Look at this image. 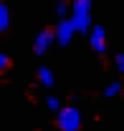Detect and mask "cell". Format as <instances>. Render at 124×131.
<instances>
[{
	"label": "cell",
	"mask_w": 124,
	"mask_h": 131,
	"mask_svg": "<svg viewBox=\"0 0 124 131\" xmlns=\"http://www.w3.org/2000/svg\"><path fill=\"white\" fill-rule=\"evenodd\" d=\"M68 20L76 33H89L91 28V0H74L68 3Z\"/></svg>",
	"instance_id": "1"
},
{
	"label": "cell",
	"mask_w": 124,
	"mask_h": 131,
	"mask_svg": "<svg viewBox=\"0 0 124 131\" xmlns=\"http://www.w3.org/2000/svg\"><path fill=\"white\" fill-rule=\"evenodd\" d=\"M56 126L58 131H81V111L76 106H63L56 111Z\"/></svg>",
	"instance_id": "2"
},
{
	"label": "cell",
	"mask_w": 124,
	"mask_h": 131,
	"mask_svg": "<svg viewBox=\"0 0 124 131\" xmlns=\"http://www.w3.org/2000/svg\"><path fill=\"white\" fill-rule=\"evenodd\" d=\"M74 25H71V20L68 18H61V23L56 25V30H53V43H58V46H68L71 40H74Z\"/></svg>",
	"instance_id": "3"
},
{
	"label": "cell",
	"mask_w": 124,
	"mask_h": 131,
	"mask_svg": "<svg viewBox=\"0 0 124 131\" xmlns=\"http://www.w3.org/2000/svg\"><path fill=\"white\" fill-rule=\"evenodd\" d=\"M89 46H91L99 56H104L107 53V30H104V25H91L89 28Z\"/></svg>",
	"instance_id": "4"
},
{
	"label": "cell",
	"mask_w": 124,
	"mask_h": 131,
	"mask_svg": "<svg viewBox=\"0 0 124 131\" xmlns=\"http://www.w3.org/2000/svg\"><path fill=\"white\" fill-rule=\"evenodd\" d=\"M51 46H53V30L46 28V30H41L36 35V40H33V53H36V56H43Z\"/></svg>",
	"instance_id": "5"
},
{
	"label": "cell",
	"mask_w": 124,
	"mask_h": 131,
	"mask_svg": "<svg viewBox=\"0 0 124 131\" xmlns=\"http://www.w3.org/2000/svg\"><path fill=\"white\" fill-rule=\"evenodd\" d=\"M38 81H41V86L51 88V86L56 83V76H53V71H51V68H38Z\"/></svg>",
	"instance_id": "6"
},
{
	"label": "cell",
	"mask_w": 124,
	"mask_h": 131,
	"mask_svg": "<svg viewBox=\"0 0 124 131\" xmlns=\"http://www.w3.org/2000/svg\"><path fill=\"white\" fill-rule=\"evenodd\" d=\"M10 28V8L0 0V33H5Z\"/></svg>",
	"instance_id": "7"
},
{
	"label": "cell",
	"mask_w": 124,
	"mask_h": 131,
	"mask_svg": "<svg viewBox=\"0 0 124 131\" xmlns=\"http://www.w3.org/2000/svg\"><path fill=\"white\" fill-rule=\"evenodd\" d=\"M119 93H122V83H119V81L109 83V86H107V91H104V96H107V98H117Z\"/></svg>",
	"instance_id": "8"
},
{
	"label": "cell",
	"mask_w": 124,
	"mask_h": 131,
	"mask_svg": "<svg viewBox=\"0 0 124 131\" xmlns=\"http://www.w3.org/2000/svg\"><path fill=\"white\" fill-rule=\"evenodd\" d=\"M8 68H10V56H8V53H0V76H3Z\"/></svg>",
	"instance_id": "9"
},
{
	"label": "cell",
	"mask_w": 124,
	"mask_h": 131,
	"mask_svg": "<svg viewBox=\"0 0 124 131\" xmlns=\"http://www.w3.org/2000/svg\"><path fill=\"white\" fill-rule=\"evenodd\" d=\"M56 13H58V18H68V3H66V0H61V3L56 5Z\"/></svg>",
	"instance_id": "10"
},
{
	"label": "cell",
	"mask_w": 124,
	"mask_h": 131,
	"mask_svg": "<svg viewBox=\"0 0 124 131\" xmlns=\"http://www.w3.org/2000/svg\"><path fill=\"white\" fill-rule=\"evenodd\" d=\"M46 106L51 108V111H58V108H61V101H58L56 96H48L46 98Z\"/></svg>",
	"instance_id": "11"
},
{
	"label": "cell",
	"mask_w": 124,
	"mask_h": 131,
	"mask_svg": "<svg viewBox=\"0 0 124 131\" xmlns=\"http://www.w3.org/2000/svg\"><path fill=\"white\" fill-rule=\"evenodd\" d=\"M114 66H117V71H124V56H122V53L114 56Z\"/></svg>",
	"instance_id": "12"
}]
</instances>
